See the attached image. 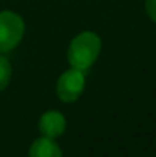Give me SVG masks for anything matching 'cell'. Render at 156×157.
<instances>
[{
    "label": "cell",
    "instance_id": "5b68a950",
    "mask_svg": "<svg viewBox=\"0 0 156 157\" xmlns=\"http://www.w3.org/2000/svg\"><path fill=\"white\" fill-rule=\"evenodd\" d=\"M29 157H63L60 147L49 137L37 139L29 150Z\"/></svg>",
    "mask_w": 156,
    "mask_h": 157
},
{
    "label": "cell",
    "instance_id": "52a82bcc",
    "mask_svg": "<svg viewBox=\"0 0 156 157\" xmlns=\"http://www.w3.org/2000/svg\"><path fill=\"white\" fill-rule=\"evenodd\" d=\"M146 9L149 17L153 21H156V0H146Z\"/></svg>",
    "mask_w": 156,
    "mask_h": 157
},
{
    "label": "cell",
    "instance_id": "6da1fadb",
    "mask_svg": "<svg viewBox=\"0 0 156 157\" xmlns=\"http://www.w3.org/2000/svg\"><path fill=\"white\" fill-rule=\"evenodd\" d=\"M100 49H101V40L97 34L81 32L70 41L67 59L74 69L86 70L97 61Z\"/></svg>",
    "mask_w": 156,
    "mask_h": 157
},
{
    "label": "cell",
    "instance_id": "8992f818",
    "mask_svg": "<svg viewBox=\"0 0 156 157\" xmlns=\"http://www.w3.org/2000/svg\"><path fill=\"white\" fill-rule=\"evenodd\" d=\"M11 79V64L5 56H0V92L8 86Z\"/></svg>",
    "mask_w": 156,
    "mask_h": 157
},
{
    "label": "cell",
    "instance_id": "3957f363",
    "mask_svg": "<svg viewBox=\"0 0 156 157\" xmlns=\"http://www.w3.org/2000/svg\"><path fill=\"white\" fill-rule=\"evenodd\" d=\"M84 89V75L83 70L70 69L64 72L57 82V95L64 102L75 101Z\"/></svg>",
    "mask_w": 156,
    "mask_h": 157
},
{
    "label": "cell",
    "instance_id": "7a4b0ae2",
    "mask_svg": "<svg viewBox=\"0 0 156 157\" xmlns=\"http://www.w3.org/2000/svg\"><path fill=\"white\" fill-rule=\"evenodd\" d=\"M25 34V23L20 15L11 11L0 12V52L14 49Z\"/></svg>",
    "mask_w": 156,
    "mask_h": 157
},
{
    "label": "cell",
    "instance_id": "277c9868",
    "mask_svg": "<svg viewBox=\"0 0 156 157\" xmlns=\"http://www.w3.org/2000/svg\"><path fill=\"white\" fill-rule=\"evenodd\" d=\"M38 128H40V133L45 137L55 139L60 134H63V131L66 128V119L58 111H48L40 117Z\"/></svg>",
    "mask_w": 156,
    "mask_h": 157
}]
</instances>
